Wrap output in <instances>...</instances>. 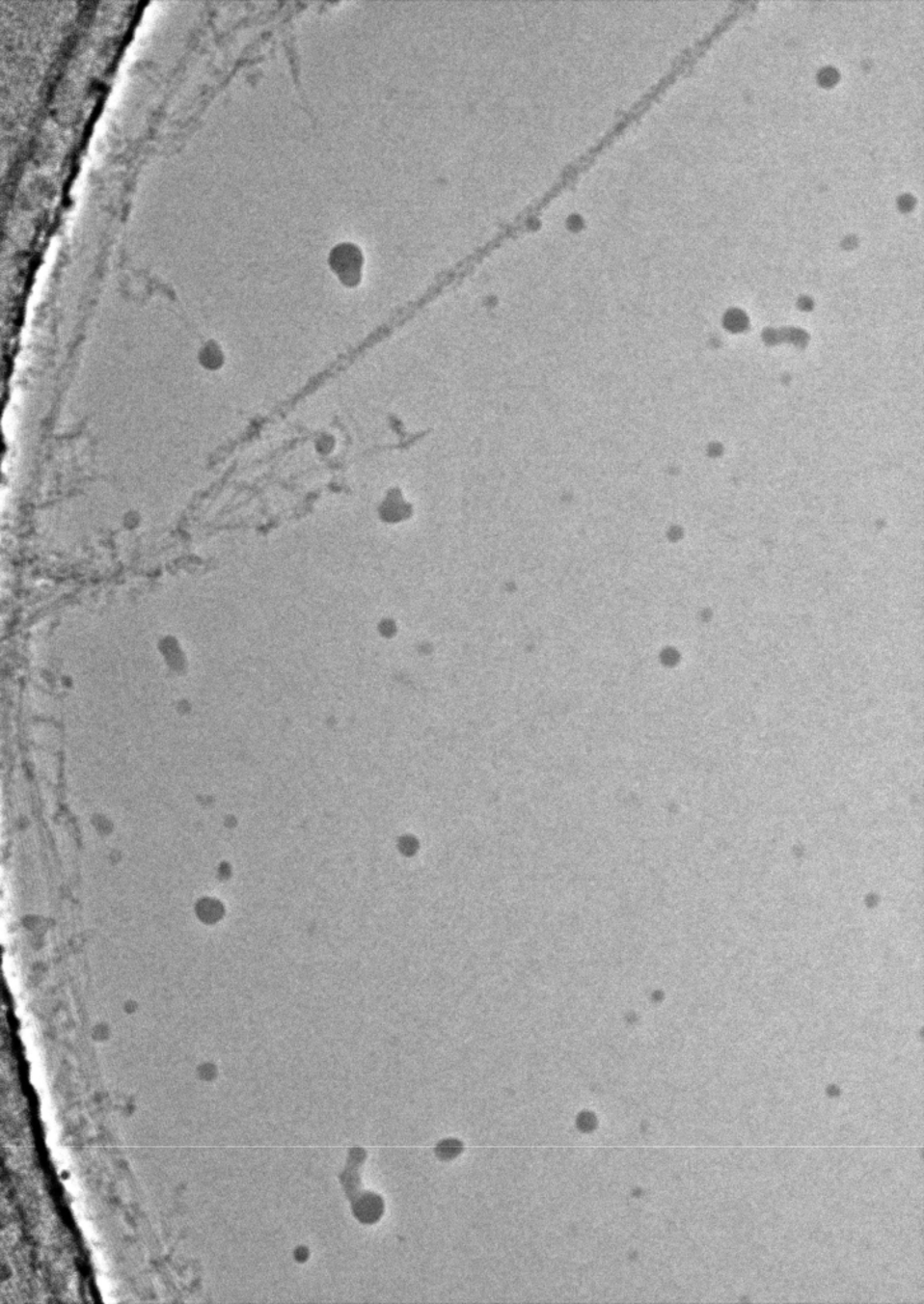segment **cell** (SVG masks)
<instances>
[{
  "label": "cell",
  "instance_id": "6da1fadb",
  "mask_svg": "<svg viewBox=\"0 0 924 1304\" xmlns=\"http://www.w3.org/2000/svg\"><path fill=\"white\" fill-rule=\"evenodd\" d=\"M364 262V253L353 242H340L330 252L329 264L346 285H356L360 282Z\"/></svg>",
  "mask_w": 924,
  "mask_h": 1304
}]
</instances>
